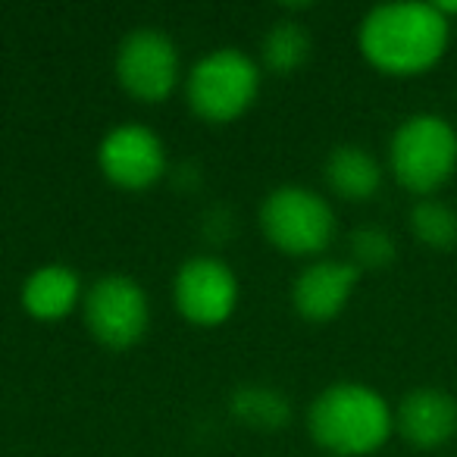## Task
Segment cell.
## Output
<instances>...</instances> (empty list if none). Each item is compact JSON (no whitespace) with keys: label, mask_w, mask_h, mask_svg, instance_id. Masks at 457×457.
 <instances>
[{"label":"cell","mask_w":457,"mask_h":457,"mask_svg":"<svg viewBox=\"0 0 457 457\" xmlns=\"http://www.w3.org/2000/svg\"><path fill=\"white\" fill-rule=\"evenodd\" d=\"M311 51H313L311 32L301 22L282 20L276 26H270L267 35H263L261 63L273 76H292V72H298L311 60Z\"/></svg>","instance_id":"cell-15"},{"label":"cell","mask_w":457,"mask_h":457,"mask_svg":"<svg viewBox=\"0 0 457 457\" xmlns=\"http://www.w3.org/2000/svg\"><path fill=\"white\" fill-rule=\"evenodd\" d=\"M82 317L91 338L110 351H129L151 326L147 292L126 273H107L85 288Z\"/></svg>","instance_id":"cell-6"},{"label":"cell","mask_w":457,"mask_h":457,"mask_svg":"<svg viewBox=\"0 0 457 457\" xmlns=\"http://www.w3.org/2000/svg\"><path fill=\"white\" fill-rule=\"evenodd\" d=\"M172 301L182 320L201 329L222 326L238 307V276L222 257H188L172 276Z\"/></svg>","instance_id":"cell-8"},{"label":"cell","mask_w":457,"mask_h":457,"mask_svg":"<svg viewBox=\"0 0 457 457\" xmlns=\"http://www.w3.org/2000/svg\"><path fill=\"white\" fill-rule=\"evenodd\" d=\"M307 432L329 457H367L395 432V407L367 382H332L307 407Z\"/></svg>","instance_id":"cell-2"},{"label":"cell","mask_w":457,"mask_h":457,"mask_svg":"<svg viewBox=\"0 0 457 457\" xmlns=\"http://www.w3.org/2000/svg\"><path fill=\"white\" fill-rule=\"evenodd\" d=\"M457 170V129L438 113L401 120L388 141V172L404 191L436 197Z\"/></svg>","instance_id":"cell-3"},{"label":"cell","mask_w":457,"mask_h":457,"mask_svg":"<svg viewBox=\"0 0 457 457\" xmlns=\"http://www.w3.org/2000/svg\"><path fill=\"white\" fill-rule=\"evenodd\" d=\"M436 10L445 16V20L451 22V20H454V16H457V0H454V4H451V0H438V4H436Z\"/></svg>","instance_id":"cell-18"},{"label":"cell","mask_w":457,"mask_h":457,"mask_svg":"<svg viewBox=\"0 0 457 457\" xmlns=\"http://www.w3.org/2000/svg\"><path fill=\"white\" fill-rule=\"evenodd\" d=\"M398 257L395 236L382 226H357L348 236V261L357 270H386Z\"/></svg>","instance_id":"cell-17"},{"label":"cell","mask_w":457,"mask_h":457,"mask_svg":"<svg viewBox=\"0 0 457 457\" xmlns=\"http://www.w3.org/2000/svg\"><path fill=\"white\" fill-rule=\"evenodd\" d=\"M395 432L417 451L445 448L457 436V398L438 386L411 388L395 407Z\"/></svg>","instance_id":"cell-11"},{"label":"cell","mask_w":457,"mask_h":457,"mask_svg":"<svg viewBox=\"0 0 457 457\" xmlns=\"http://www.w3.org/2000/svg\"><path fill=\"white\" fill-rule=\"evenodd\" d=\"M323 179L336 197H342L348 204H363L379 195L386 170H382V163L370 147L345 141V145H336L326 154Z\"/></svg>","instance_id":"cell-13"},{"label":"cell","mask_w":457,"mask_h":457,"mask_svg":"<svg viewBox=\"0 0 457 457\" xmlns=\"http://www.w3.org/2000/svg\"><path fill=\"white\" fill-rule=\"evenodd\" d=\"M113 72L129 97L141 104H163L182 76L176 41L160 29H135L116 47Z\"/></svg>","instance_id":"cell-7"},{"label":"cell","mask_w":457,"mask_h":457,"mask_svg":"<svg viewBox=\"0 0 457 457\" xmlns=\"http://www.w3.org/2000/svg\"><path fill=\"white\" fill-rule=\"evenodd\" d=\"M82 279L66 263H45L32 270L22 282L20 301L26 313L38 323H57L66 320L79 304H82Z\"/></svg>","instance_id":"cell-12"},{"label":"cell","mask_w":457,"mask_h":457,"mask_svg":"<svg viewBox=\"0 0 457 457\" xmlns=\"http://www.w3.org/2000/svg\"><path fill=\"white\" fill-rule=\"evenodd\" d=\"M451 41V22L436 4L401 0L367 10L357 29L363 60L382 76L413 79L442 63Z\"/></svg>","instance_id":"cell-1"},{"label":"cell","mask_w":457,"mask_h":457,"mask_svg":"<svg viewBox=\"0 0 457 457\" xmlns=\"http://www.w3.org/2000/svg\"><path fill=\"white\" fill-rule=\"evenodd\" d=\"M407 226L429 251H451L457 245V210L438 197H420L407 213Z\"/></svg>","instance_id":"cell-16"},{"label":"cell","mask_w":457,"mask_h":457,"mask_svg":"<svg viewBox=\"0 0 457 457\" xmlns=\"http://www.w3.org/2000/svg\"><path fill=\"white\" fill-rule=\"evenodd\" d=\"M261 95V66L238 47H216L204 54L185 79V101L191 113L213 126L236 122L254 107Z\"/></svg>","instance_id":"cell-5"},{"label":"cell","mask_w":457,"mask_h":457,"mask_svg":"<svg viewBox=\"0 0 457 457\" xmlns=\"http://www.w3.org/2000/svg\"><path fill=\"white\" fill-rule=\"evenodd\" d=\"M361 286V270L351 261L320 257L311 261L292 282V307L307 323H332L348 307L354 288Z\"/></svg>","instance_id":"cell-10"},{"label":"cell","mask_w":457,"mask_h":457,"mask_svg":"<svg viewBox=\"0 0 457 457\" xmlns=\"http://www.w3.org/2000/svg\"><path fill=\"white\" fill-rule=\"evenodd\" d=\"M228 413L254 432H282L292 423L295 407L282 388L248 382V386H238L228 395Z\"/></svg>","instance_id":"cell-14"},{"label":"cell","mask_w":457,"mask_h":457,"mask_svg":"<svg viewBox=\"0 0 457 457\" xmlns=\"http://www.w3.org/2000/svg\"><path fill=\"white\" fill-rule=\"evenodd\" d=\"M97 166L104 179L122 191H147L166 176V145L145 122L113 126L97 145Z\"/></svg>","instance_id":"cell-9"},{"label":"cell","mask_w":457,"mask_h":457,"mask_svg":"<svg viewBox=\"0 0 457 457\" xmlns=\"http://www.w3.org/2000/svg\"><path fill=\"white\" fill-rule=\"evenodd\" d=\"M261 232L286 257L320 261L336 242V210L320 191L307 185H279L261 201L257 210Z\"/></svg>","instance_id":"cell-4"}]
</instances>
